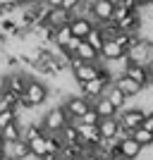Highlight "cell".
Segmentation results:
<instances>
[{"mask_svg":"<svg viewBox=\"0 0 153 160\" xmlns=\"http://www.w3.org/2000/svg\"><path fill=\"white\" fill-rule=\"evenodd\" d=\"M141 127L148 129V132H153V110H146V115H144V122H141Z\"/></svg>","mask_w":153,"mask_h":160,"instance_id":"29","label":"cell"},{"mask_svg":"<svg viewBox=\"0 0 153 160\" xmlns=\"http://www.w3.org/2000/svg\"><path fill=\"white\" fill-rule=\"evenodd\" d=\"M29 2H41V0H29Z\"/></svg>","mask_w":153,"mask_h":160,"instance_id":"39","label":"cell"},{"mask_svg":"<svg viewBox=\"0 0 153 160\" xmlns=\"http://www.w3.org/2000/svg\"><path fill=\"white\" fill-rule=\"evenodd\" d=\"M89 105H91V103H89V98L86 96H67L65 93V100H62V108H65V112L69 115V120L72 122H77L81 117V115L86 112L89 110Z\"/></svg>","mask_w":153,"mask_h":160,"instance_id":"4","label":"cell"},{"mask_svg":"<svg viewBox=\"0 0 153 160\" xmlns=\"http://www.w3.org/2000/svg\"><path fill=\"white\" fill-rule=\"evenodd\" d=\"M74 55H79L84 62H103V60H100V55H98V50H96L93 46H89L84 38H81V43H79V48H77V53H74Z\"/></svg>","mask_w":153,"mask_h":160,"instance_id":"23","label":"cell"},{"mask_svg":"<svg viewBox=\"0 0 153 160\" xmlns=\"http://www.w3.org/2000/svg\"><path fill=\"white\" fill-rule=\"evenodd\" d=\"M5 151L10 153L7 158H14V160H29L31 158L29 141H24V139H17V141H12V143H5Z\"/></svg>","mask_w":153,"mask_h":160,"instance_id":"15","label":"cell"},{"mask_svg":"<svg viewBox=\"0 0 153 160\" xmlns=\"http://www.w3.org/2000/svg\"><path fill=\"white\" fill-rule=\"evenodd\" d=\"M98 65H100V62H81L79 67H74V69H72V79H74V84L93 79V77L98 74Z\"/></svg>","mask_w":153,"mask_h":160,"instance_id":"14","label":"cell"},{"mask_svg":"<svg viewBox=\"0 0 153 160\" xmlns=\"http://www.w3.org/2000/svg\"><path fill=\"white\" fill-rule=\"evenodd\" d=\"M14 120H17V110H12V108H7V110L0 112V127H5V124H10Z\"/></svg>","mask_w":153,"mask_h":160,"instance_id":"28","label":"cell"},{"mask_svg":"<svg viewBox=\"0 0 153 160\" xmlns=\"http://www.w3.org/2000/svg\"><path fill=\"white\" fill-rule=\"evenodd\" d=\"M79 2H81V0H62V7L72 12V10H74V7H77V5H79Z\"/></svg>","mask_w":153,"mask_h":160,"instance_id":"30","label":"cell"},{"mask_svg":"<svg viewBox=\"0 0 153 160\" xmlns=\"http://www.w3.org/2000/svg\"><path fill=\"white\" fill-rule=\"evenodd\" d=\"M5 160H14V158H5Z\"/></svg>","mask_w":153,"mask_h":160,"instance_id":"42","label":"cell"},{"mask_svg":"<svg viewBox=\"0 0 153 160\" xmlns=\"http://www.w3.org/2000/svg\"><path fill=\"white\" fill-rule=\"evenodd\" d=\"M113 12H115V2H110V0H96L93 7H91V17H93L96 24L113 19Z\"/></svg>","mask_w":153,"mask_h":160,"instance_id":"12","label":"cell"},{"mask_svg":"<svg viewBox=\"0 0 153 160\" xmlns=\"http://www.w3.org/2000/svg\"><path fill=\"white\" fill-rule=\"evenodd\" d=\"M117 146H120V153L125 155V160H136V158L141 155V151H144V148H141L139 143H136V141L132 139V136L122 139L120 143H117Z\"/></svg>","mask_w":153,"mask_h":160,"instance_id":"18","label":"cell"},{"mask_svg":"<svg viewBox=\"0 0 153 160\" xmlns=\"http://www.w3.org/2000/svg\"><path fill=\"white\" fill-rule=\"evenodd\" d=\"M14 2H17V5H19V7H22V5H27L29 0H14Z\"/></svg>","mask_w":153,"mask_h":160,"instance_id":"37","label":"cell"},{"mask_svg":"<svg viewBox=\"0 0 153 160\" xmlns=\"http://www.w3.org/2000/svg\"><path fill=\"white\" fill-rule=\"evenodd\" d=\"M96 27L100 29L103 38H115V33L120 31V29H117V22H113V19H108V22H98Z\"/></svg>","mask_w":153,"mask_h":160,"instance_id":"26","label":"cell"},{"mask_svg":"<svg viewBox=\"0 0 153 160\" xmlns=\"http://www.w3.org/2000/svg\"><path fill=\"white\" fill-rule=\"evenodd\" d=\"M100 60L103 62H108V60H117V58H122V55H127L125 53V48L117 43L115 38H105L103 41V46H100Z\"/></svg>","mask_w":153,"mask_h":160,"instance_id":"13","label":"cell"},{"mask_svg":"<svg viewBox=\"0 0 153 160\" xmlns=\"http://www.w3.org/2000/svg\"><path fill=\"white\" fill-rule=\"evenodd\" d=\"M134 2H136V5H139V7H146V5H151L153 0H134Z\"/></svg>","mask_w":153,"mask_h":160,"instance_id":"34","label":"cell"},{"mask_svg":"<svg viewBox=\"0 0 153 160\" xmlns=\"http://www.w3.org/2000/svg\"><path fill=\"white\" fill-rule=\"evenodd\" d=\"M5 88H7V79H5V72H0V96L5 93Z\"/></svg>","mask_w":153,"mask_h":160,"instance_id":"32","label":"cell"},{"mask_svg":"<svg viewBox=\"0 0 153 160\" xmlns=\"http://www.w3.org/2000/svg\"><path fill=\"white\" fill-rule=\"evenodd\" d=\"M77 86H79V93L89 98V103H91L93 98L103 96V93H105V88H108L105 84H103V81L98 79V77H93V79H89V81H79Z\"/></svg>","mask_w":153,"mask_h":160,"instance_id":"8","label":"cell"},{"mask_svg":"<svg viewBox=\"0 0 153 160\" xmlns=\"http://www.w3.org/2000/svg\"><path fill=\"white\" fill-rule=\"evenodd\" d=\"M5 79H7V88H10V91H14V93H24L27 81H29V74H24L22 69H7Z\"/></svg>","mask_w":153,"mask_h":160,"instance_id":"11","label":"cell"},{"mask_svg":"<svg viewBox=\"0 0 153 160\" xmlns=\"http://www.w3.org/2000/svg\"><path fill=\"white\" fill-rule=\"evenodd\" d=\"M98 120H100V117H98V112L93 110V105H89V110H86L84 115H81V117H79L77 122H84V124H98Z\"/></svg>","mask_w":153,"mask_h":160,"instance_id":"27","label":"cell"},{"mask_svg":"<svg viewBox=\"0 0 153 160\" xmlns=\"http://www.w3.org/2000/svg\"><path fill=\"white\" fill-rule=\"evenodd\" d=\"M93 110L98 112V117H117V108L110 103V100L105 98V96H98V98L91 100Z\"/></svg>","mask_w":153,"mask_h":160,"instance_id":"17","label":"cell"},{"mask_svg":"<svg viewBox=\"0 0 153 160\" xmlns=\"http://www.w3.org/2000/svg\"><path fill=\"white\" fill-rule=\"evenodd\" d=\"M0 136H3L5 143H12V141L22 139V124L14 120V122H10V124H5V127H0Z\"/></svg>","mask_w":153,"mask_h":160,"instance_id":"22","label":"cell"},{"mask_svg":"<svg viewBox=\"0 0 153 160\" xmlns=\"http://www.w3.org/2000/svg\"><path fill=\"white\" fill-rule=\"evenodd\" d=\"M84 41H86L89 46H93V48H96V50L100 53V46H103V41H105V38H103V33H100V29H98V27H93L91 31L84 36Z\"/></svg>","mask_w":153,"mask_h":160,"instance_id":"25","label":"cell"},{"mask_svg":"<svg viewBox=\"0 0 153 160\" xmlns=\"http://www.w3.org/2000/svg\"><path fill=\"white\" fill-rule=\"evenodd\" d=\"M117 127H120L117 117H100V120H98L100 139H110V136H115V134H117Z\"/></svg>","mask_w":153,"mask_h":160,"instance_id":"20","label":"cell"},{"mask_svg":"<svg viewBox=\"0 0 153 160\" xmlns=\"http://www.w3.org/2000/svg\"><path fill=\"white\" fill-rule=\"evenodd\" d=\"M0 143H5V141H3V136H0Z\"/></svg>","mask_w":153,"mask_h":160,"instance_id":"41","label":"cell"},{"mask_svg":"<svg viewBox=\"0 0 153 160\" xmlns=\"http://www.w3.org/2000/svg\"><path fill=\"white\" fill-rule=\"evenodd\" d=\"M122 74L132 77L134 81H139L141 86H144V91H146V88H153V79L148 77L146 65H136V62H129V60H127V65H125V69H122Z\"/></svg>","mask_w":153,"mask_h":160,"instance_id":"6","label":"cell"},{"mask_svg":"<svg viewBox=\"0 0 153 160\" xmlns=\"http://www.w3.org/2000/svg\"><path fill=\"white\" fill-rule=\"evenodd\" d=\"M151 55H153V41L146 38V36H141V38L127 50V60L136 62V65H146V62L151 60Z\"/></svg>","mask_w":153,"mask_h":160,"instance_id":"3","label":"cell"},{"mask_svg":"<svg viewBox=\"0 0 153 160\" xmlns=\"http://www.w3.org/2000/svg\"><path fill=\"white\" fill-rule=\"evenodd\" d=\"M67 122H72V120H69V115L65 112V108H62V105L50 108V110L41 117V124H43V129H46V132H60Z\"/></svg>","mask_w":153,"mask_h":160,"instance_id":"2","label":"cell"},{"mask_svg":"<svg viewBox=\"0 0 153 160\" xmlns=\"http://www.w3.org/2000/svg\"><path fill=\"white\" fill-rule=\"evenodd\" d=\"M132 139L139 143L141 148H148V146H153V132H148V129H144V127H136V129H132Z\"/></svg>","mask_w":153,"mask_h":160,"instance_id":"24","label":"cell"},{"mask_svg":"<svg viewBox=\"0 0 153 160\" xmlns=\"http://www.w3.org/2000/svg\"><path fill=\"white\" fill-rule=\"evenodd\" d=\"M69 19H72V12H69V10H65L62 5L50 7V10H48V17H46V22H48L53 29L62 27V24H69Z\"/></svg>","mask_w":153,"mask_h":160,"instance_id":"16","label":"cell"},{"mask_svg":"<svg viewBox=\"0 0 153 160\" xmlns=\"http://www.w3.org/2000/svg\"><path fill=\"white\" fill-rule=\"evenodd\" d=\"M77 124V132H79V139L86 143L89 148L98 146L100 141V132H98V124H84V122H74Z\"/></svg>","mask_w":153,"mask_h":160,"instance_id":"10","label":"cell"},{"mask_svg":"<svg viewBox=\"0 0 153 160\" xmlns=\"http://www.w3.org/2000/svg\"><path fill=\"white\" fill-rule=\"evenodd\" d=\"M146 69H148V77L153 79V55H151V60L146 62Z\"/></svg>","mask_w":153,"mask_h":160,"instance_id":"33","label":"cell"},{"mask_svg":"<svg viewBox=\"0 0 153 160\" xmlns=\"http://www.w3.org/2000/svg\"><path fill=\"white\" fill-rule=\"evenodd\" d=\"M84 2H96V0H84Z\"/></svg>","mask_w":153,"mask_h":160,"instance_id":"38","label":"cell"},{"mask_svg":"<svg viewBox=\"0 0 153 160\" xmlns=\"http://www.w3.org/2000/svg\"><path fill=\"white\" fill-rule=\"evenodd\" d=\"M48 96H50V88H48L41 79H31V77H29L24 93H19V108H17V110H33V108H41L48 100Z\"/></svg>","mask_w":153,"mask_h":160,"instance_id":"1","label":"cell"},{"mask_svg":"<svg viewBox=\"0 0 153 160\" xmlns=\"http://www.w3.org/2000/svg\"><path fill=\"white\" fill-rule=\"evenodd\" d=\"M69 160H81V158H69Z\"/></svg>","mask_w":153,"mask_h":160,"instance_id":"40","label":"cell"},{"mask_svg":"<svg viewBox=\"0 0 153 160\" xmlns=\"http://www.w3.org/2000/svg\"><path fill=\"white\" fill-rule=\"evenodd\" d=\"M144 115H146V110H144V108H122L120 112H117V122H120L122 127H127L129 132H132V129L141 127Z\"/></svg>","mask_w":153,"mask_h":160,"instance_id":"5","label":"cell"},{"mask_svg":"<svg viewBox=\"0 0 153 160\" xmlns=\"http://www.w3.org/2000/svg\"><path fill=\"white\" fill-rule=\"evenodd\" d=\"M103 96H105V98L110 100V103H113L115 108H117V112H120L122 108H127V100H129V98H127V96L120 91V88L115 86V84H110V86L105 88V93H103Z\"/></svg>","mask_w":153,"mask_h":160,"instance_id":"19","label":"cell"},{"mask_svg":"<svg viewBox=\"0 0 153 160\" xmlns=\"http://www.w3.org/2000/svg\"><path fill=\"white\" fill-rule=\"evenodd\" d=\"M50 7H58V5H62V0H46Z\"/></svg>","mask_w":153,"mask_h":160,"instance_id":"36","label":"cell"},{"mask_svg":"<svg viewBox=\"0 0 153 160\" xmlns=\"http://www.w3.org/2000/svg\"><path fill=\"white\" fill-rule=\"evenodd\" d=\"M29 151H31V158H43L46 153H50V148H48V139L46 134H41V136H36V139L29 141Z\"/></svg>","mask_w":153,"mask_h":160,"instance_id":"21","label":"cell"},{"mask_svg":"<svg viewBox=\"0 0 153 160\" xmlns=\"http://www.w3.org/2000/svg\"><path fill=\"white\" fill-rule=\"evenodd\" d=\"M113 84H115L117 88H120V91L127 96V98H136V96H141V93H144V86H141L139 81H134L132 77H127V74H117Z\"/></svg>","mask_w":153,"mask_h":160,"instance_id":"7","label":"cell"},{"mask_svg":"<svg viewBox=\"0 0 153 160\" xmlns=\"http://www.w3.org/2000/svg\"><path fill=\"white\" fill-rule=\"evenodd\" d=\"M115 5H122V7H127V10H132V7H136V2H134V0H115Z\"/></svg>","mask_w":153,"mask_h":160,"instance_id":"31","label":"cell"},{"mask_svg":"<svg viewBox=\"0 0 153 160\" xmlns=\"http://www.w3.org/2000/svg\"><path fill=\"white\" fill-rule=\"evenodd\" d=\"M93 27H96V22H93L91 17H84V14H72V19H69L72 36H77V38H84Z\"/></svg>","mask_w":153,"mask_h":160,"instance_id":"9","label":"cell"},{"mask_svg":"<svg viewBox=\"0 0 153 160\" xmlns=\"http://www.w3.org/2000/svg\"><path fill=\"white\" fill-rule=\"evenodd\" d=\"M7 158V151H5V143H0V160Z\"/></svg>","mask_w":153,"mask_h":160,"instance_id":"35","label":"cell"}]
</instances>
